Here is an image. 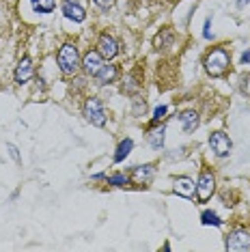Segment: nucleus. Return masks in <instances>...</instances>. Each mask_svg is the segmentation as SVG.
<instances>
[{"instance_id":"f03ea898","label":"nucleus","mask_w":250,"mask_h":252,"mask_svg":"<svg viewBox=\"0 0 250 252\" xmlns=\"http://www.w3.org/2000/svg\"><path fill=\"white\" fill-rule=\"evenodd\" d=\"M229 65H231V56L224 48H216L205 59V69H207L209 76H214V78L222 76V73L229 69Z\"/></svg>"},{"instance_id":"4468645a","label":"nucleus","mask_w":250,"mask_h":252,"mask_svg":"<svg viewBox=\"0 0 250 252\" xmlns=\"http://www.w3.org/2000/svg\"><path fill=\"white\" fill-rule=\"evenodd\" d=\"M153 175V166L151 164H145V166H136L134 168V181L136 183H147Z\"/></svg>"},{"instance_id":"f257e3e1","label":"nucleus","mask_w":250,"mask_h":252,"mask_svg":"<svg viewBox=\"0 0 250 252\" xmlns=\"http://www.w3.org/2000/svg\"><path fill=\"white\" fill-rule=\"evenodd\" d=\"M56 61H59V67L65 76H73V73L78 71V67H80V54H78V48L71 45V43H65L61 48L59 56H56Z\"/></svg>"},{"instance_id":"ddd939ff","label":"nucleus","mask_w":250,"mask_h":252,"mask_svg":"<svg viewBox=\"0 0 250 252\" xmlns=\"http://www.w3.org/2000/svg\"><path fill=\"white\" fill-rule=\"evenodd\" d=\"M117 73H119V71H117L115 65H104V67H101V69L97 71V76H95V78H97L99 84H110V82H115Z\"/></svg>"},{"instance_id":"f8f14e48","label":"nucleus","mask_w":250,"mask_h":252,"mask_svg":"<svg viewBox=\"0 0 250 252\" xmlns=\"http://www.w3.org/2000/svg\"><path fill=\"white\" fill-rule=\"evenodd\" d=\"M194 183H192L190 179H188V177H179L177 181H175V192L177 194H181V196H188L190 198L192 194H194Z\"/></svg>"},{"instance_id":"dca6fc26","label":"nucleus","mask_w":250,"mask_h":252,"mask_svg":"<svg viewBox=\"0 0 250 252\" xmlns=\"http://www.w3.org/2000/svg\"><path fill=\"white\" fill-rule=\"evenodd\" d=\"M31 2L39 13H50V11H54V0H31Z\"/></svg>"},{"instance_id":"6e6552de","label":"nucleus","mask_w":250,"mask_h":252,"mask_svg":"<svg viewBox=\"0 0 250 252\" xmlns=\"http://www.w3.org/2000/svg\"><path fill=\"white\" fill-rule=\"evenodd\" d=\"M104 56H101L99 52H89L87 56H84V61H82V67H84V71L89 73V76H97V71L104 67Z\"/></svg>"},{"instance_id":"1a4fd4ad","label":"nucleus","mask_w":250,"mask_h":252,"mask_svg":"<svg viewBox=\"0 0 250 252\" xmlns=\"http://www.w3.org/2000/svg\"><path fill=\"white\" fill-rule=\"evenodd\" d=\"M97 48H99L97 52L104 56V59H115L117 52H119V45H117V41H115V39H112L110 35H101Z\"/></svg>"},{"instance_id":"6ab92c4d","label":"nucleus","mask_w":250,"mask_h":252,"mask_svg":"<svg viewBox=\"0 0 250 252\" xmlns=\"http://www.w3.org/2000/svg\"><path fill=\"white\" fill-rule=\"evenodd\" d=\"M166 110H168V108L166 106H157L156 108V110H153V125H157V123H160L162 121V119H164V114H166Z\"/></svg>"},{"instance_id":"9b49d317","label":"nucleus","mask_w":250,"mask_h":252,"mask_svg":"<svg viewBox=\"0 0 250 252\" xmlns=\"http://www.w3.org/2000/svg\"><path fill=\"white\" fill-rule=\"evenodd\" d=\"M179 121L184 123V131H194L198 127V114L194 110H186V112H181V117H179Z\"/></svg>"},{"instance_id":"b1692460","label":"nucleus","mask_w":250,"mask_h":252,"mask_svg":"<svg viewBox=\"0 0 250 252\" xmlns=\"http://www.w3.org/2000/svg\"><path fill=\"white\" fill-rule=\"evenodd\" d=\"M242 63L244 65H250V50H246V52L242 54Z\"/></svg>"},{"instance_id":"a211bd4d","label":"nucleus","mask_w":250,"mask_h":252,"mask_svg":"<svg viewBox=\"0 0 250 252\" xmlns=\"http://www.w3.org/2000/svg\"><path fill=\"white\" fill-rule=\"evenodd\" d=\"M201 222H203V224H214V226H222V220H220V218L216 216L214 211H205V214L201 216Z\"/></svg>"},{"instance_id":"7ed1b4c3","label":"nucleus","mask_w":250,"mask_h":252,"mask_svg":"<svg viewBox=\"0 0 250 252\" xmlns=\"http://www.w3.org/2000/svg\"><path fill=\"white\" fill-rule=\"evenodd\" d=\"M84 117L91 125L95 127H104L106 125V112H104V106H101L99 99H89L84 104Z\"/></svg>"},{"instance_id":"f3484780","label":"nucleus","mask_w":250,"mask_h":252,"mask_svg":"<svg viewBox=\"0 0 250 252\" xmlns=\"http://www.w3.org/2000/svg\"><path fill=\"white\" fill-rule=\"evenodd\" d=\"M164 134H166V129L160 127V129H156V131H153V134L149 136V142H151L153 149H162V145H164Z\"/></svg>"},{"instance_id":"9d476101","label":"nucleus","mask_w":250,"mask_h":252,"mask_svg":"<svg viewBox=\"0 0 250 252\" xmlns=\"http://www.w3.org/2000/svg\"><path fill=\"white\" fill-rule=\"evenodd\" d=\"M32 78V63L28 56H24V59L20 61V65H18V69H15V82L18 84H24L28 82V80Z\"/></svg>"},{"instance_id":"423d86ee","label":"nucleus","mask_w":250,"mask_h":252,"mask_svg":"<svg viewBox=\"0 0 250 252\" xmlns=\"http://www.w3.org/2000/svg\"><path fill=\"white\" fill-rule=\"evenodd\" d=\"M250 248V235L246 231H235L226 239V250H248Z\"/></svg>"},{"instance_id":"4be33fe9","label":"nucleus","mask_w":250,"mask_h":252,"mask_svg":"<svg viewBox=\"0 0 250 252\" xmlns=\"http://www.w3.org/2000/svg\"><path fill=\"white\" fill-rule=\"evenodd\" d=\"M95 4H97L99 9H104V11H106V9H110L112 4H115V0H95Z\"/></svg>"},{"instance_id":"393cba45","label":"nucleus","mask_w":250,"mask_h":252,"mask_svg":"<svg viewBox=\"0 0 250 252\" xmlns=\"http://www.w3.org/2000/svg\"><path fill=\"white\" fill-rule=\"evenodd\" d=\"M250 0H237V7H244V4H248Z\"/></svg>"},{"instance_id":"aec40b11","label":"nucleus","mask_w":250,"mask_h":252,"mask_svg":"<svg viewBox=\"0 0 250 252\" xmlns=\"http://www.w3.org/2000/svg\"><path fill=\"white\" fill-rule=\"evenodd\" d=\"M110 183H112V186H117V188H121V186L127 183V177H125V175H112L110 177Z\"/></svg>"},{"instance_id":"2eb2a0df","label":"nucleus","mask_w":250,"mask_h":252,"mask_svg":"<svg viewBox=\"0 0 250 252\" xmlns=\"http://www.w3.org/2000/svg\"><path fill=\"white\" fill-rule=\"evenodd\" d=\"M132 149H134V140L132 138H125L121 145H119L117 153H115V162H123V159L129 156V151H132Z\"/></svg>"},{"instance_id":"0eeeda50","label":"nucleus","mask_w":250,"mask_h":252,"mask_svg":"<svg viewBox=\"0 0 250 252\" xmlns=\"http://www.w3.org/2000/svg\"><path fill=\"white\" fill-rule=\"evenodd\" d=\"M62 13H65V18H69L73 22H84L87 20V11H84L76 0H65V2H62Z\"/></svg>"},{"instance_id":"39448f33","label":"nucleus","mask_w":250,"mask_h":252,"mask_svg":"<svg viewBox=\"0 0 250 252\" xmlns=\"http://www.w3.org/2000/svg\"><path fill=\"white\" fill-rule=\"evenodd\" d=\"M214 186H216V181H214V175L212 173H203L201 177H198V183H196V196L201 203H205V200L212 198V194H214Z\"/></svg>"},{"instance_id":"412c9836","label":"nucleus","mask_w":250,"mask_h":252,"mask_svg":"<svg viewBox=\"0 0 250 252\" xmlns=\"http://www.w3.org/2000/svg\"><path fill=\"white\" fill-rule=\"evenodd\" d=\"M7 149H9V156L13 158V159H15V162H18V164H22V158H20V153H18V147H15V145H11V142H9V145H7Z\"/></svg>"},{"instance_id":"20e7f679","label":"nucleus","mask_w":250,"mask_h":252,"mask_svg":"<svg viewBox=\"0 0 250 252\" xmlns=\"http://www.w3.org/2000/svg\"><path fill=\"white\" fill-rule=\"evenodd\" d=\"M209 147H212V151L218 158H224V156H229L231 153L233 142H231V138L224 134V131H214V134L209 136Z\"/></svg>"},{"instance_id":"5701e85b","label":"nucleus","mask_w":250,"mask_h":252,"mask_svg":"<svg viewBox=\"0 0 250 252\" xmlns=\"http://www.w3.org/2000/svg\"><path fill=\"white\" fill-rule=\"evenodd\" d=\"M209 28H212V18L205 20V28H203V37L205 39H212V31H209Z\"/></svg>"}]
</instances>
